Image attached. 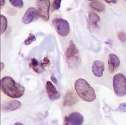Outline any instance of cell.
I'll return each instance as SVG.
<instances>
[{
	"mask_svg": "<svg viewBox=\"0 0 126 125\" xmlns=\"http://www.w3.org/2000/svg\"><path fill=\"white\" fill-rule=\"evenodd\" d=\"M66 60L69 69H77L81 63V59L79 50L72 41H70L69 45L66 52Z\"/></svg>",
	"mask_w": 126,
	"mask_h": 125,
	"instance_id": "3957f363",
	"label": "cell"
},
{
	"mask_svg": "<svg viewBox=\"0 0 126 125\" xmlns=\"http://www.w3.org/2000/svg\"><path fill=\"white\" fill-rule=\"evenodd\" d=\"M84 121L83 115L79 112H72L65 117L64 125H82Z\"/></svg>",
	"mask_w": 126,
	"mask_h": 125,
	"instance_id": "52a82bcc",
	"label": "cell"
},
{
	"mask_svg": "<svg viewBox=\"0 0 126 125\" xmlns=\"http://www.w3.org/2000/svg\"><path fill=\"white\" fill-rule=\"evenodd\" d=\"M35 40H36V37L34 34H30L29 36V37L26 40V41H25V44H26V45H29L32 44Z\"/></svg>",
	"mask_w": 126,
	"mask_h": 125,
	"instance_id": "d6986e66",
	"label": "cell"
},
{
	"mask_svg": "<svg viewBox=\"0 0 126 125\" xmlns=\"http://www.w3.org/2000/svg\"><path fill=\"white\" fill-rule=\"evenodd\" d=\"M51 79H52V81L55 83H58V82H57V79H56L54 76H52V77H51Z\"/></svg>",
	"mask_w": 126,
	"mask_h": 125,
	"instance_id": "cb8c5ba5",
	"label": "cell"
},
{
	"mask_svg": "<svg viewBox=\"0 0 126 125\" xmlns=\"http://www.w3.org/2000/svg\"><path fill=\"white\" fill-rule=\"evenodd\" d=\"M21 106V103L18 101H11L5 102L4 104H2L1 109L2 111L5 112H9V111H14L17 109H19Z\"/></svg>",
	"mask_w": 126,
	"mask_h": 125,
	"instance_id": "4fadbf2b",
	"label": "cell"
},
{
	"mask_svg": "<svg viewBox=\"0 0 126 125\" xmlns=\"http://www.w3.org/2000/svg\"><path fill=\"white\" fill-rule=\"evenodd\" d=\"M113 89L115 94L119 97L126 95V78L122 73L115 74L113 79Z\"/></svg>",
	"mask_w": 126,
	"mask_h": 125,
	"instance_id": "277c9868",
	"label": "cell"
},
{
	"mask_svg": "<svg viewBox=\"0 0 126 125\" xmlns=\"http://www.w3.org/2000/svg\"><path fill=\"white\" fill-rule=\"evenodd\" d=\"M53 26L59 35L61 37H66L69 33V22L61 18H55L52 20Z\"/></svg>",
	"mask_w": 126,
	"mask_h": 125,
	"instance_id": "5b68a950",
	"label": "cell"
},
{
	"mask_svg": "<svg viewBox=\"0 0 126 125\" xmlns=\"http://www.w3.org/2000/svg\"><path fill=\"white\" fill-rule=\"evenodd\" d=\"M88 1H92V2H94L95 0H88Z\"/></svg>",
	"mask_w": 126,
	"mask_h": 125,
	"instance_id": "83f0119b",
	"label": "cell"
},
{
	"mask_svg": "<svg viewBox=\"0 0 126 125\" xmlns=\"http://www.w3.org/2000/svg\"><path fill=\"white\" fill-rule=\"evenodd\" d=\"M37 13L40 17L45 21H48L49 18V8L50 1L49 0H39L37 3Z\"/></svg>",
	"mask_w": 126,
	"mask_h": 125,
	"instance_id": "8992f818",
	"label": "cell"
},
{
	"mask_svg": "<svg viewBox=\"0 0 126 125\" xmlns=\"http://www.w3.org/2000/svg\"><path fill=\"white\" fill-rule=\"evenodd\" d=\"M118 37H119V39L120 40L121 42H126V34L125 32H122V31L119 32L118 34Z\"/></svg>",
	"mask_w": 126,
	"mask_h": 125,
	"instance_id": "44dd1931",
	"label": "cell"
},
{
	"mask_svg": "<svg viewBox=\"0 0 126 125\" xmlns=\"http://www.w3.org/2000/svg\"><path fill=\"white\" fill-rule=\"evenodd\" d=\"M1 34H3L5 30H6V28H7V26H8V21H7V19L6 17L1 14Z\"/></svg>",
	"mask_w": 126,
	"mask_h": 125,
	"instance_id": "e0dca14e",
	"label": "cell"
},
{
	"mask_svg": "<svg viewBox=\"0 0 126 125\" xmlns=\"http://www.w3.org/2000/svg\"><path fill=\"white\" fill-rule=\"evenodd\" d=\"M46 92L48 94V97L51 100H56L58 99L60 97V94L58 92L56 87L54 86V84L51 81H47L46 82Z\"/></svg>",
	"mask_w": 126,
	"mask_h": 125,
	"instance_id": "8fae6325",
	"label": "cell"
},
{
	"mask_svg": "<svg viewBox=\"0 0 126 125\" xmlns=\"http://www.w3.org/2000/svg\"><path fill=\"white\" fill-rule=\"evenodd\" d=\"M29 66L34 71H36L37 73H41L44 70L43 64L40 63L36 59H32L29 63Z\"/></svg>",
	"mask_w": 126,
	"mask_h": 125,
	"instance_id": "5bb4252c",
	"label": "cell"
},
{
	"mask_svg": "<svg viewBox=\"0 0 126 125\" xmlns=\"http://www.w3.org/2000/svg\"><path fill=\"white\" fill-rule=\"evenodd\" d=\"M125 2H126V0H125Z\"/></svg>",
	"mask_w": 126,
	"mask_h": 125,
	"instance_id": "f1b7e54d",
	"label": "cell"
},
{
	"mask_svg": "<svg viewBox=\"0 0 126 125\" xmlns=\"http://www.w3.org/2000/svg\"><path fill=\"white\" fill-rule=\"evenodd\" d=\"M118 109H119V110H120L122 112H126V103L121 104Z\"/></svg>",
	"mask_w": 126,
	"mask_h": 125,
	"instance_id": "7402d4cb",
	"label": "cell"
},
{
	"mask_svg": "<svg viewBox=\"0 0 126 125\" xmlns=\"http://www.w3.org/2000/svg\"><path fill=\"white\" fill-rule=\"evenodd\" d=\"M61 1L62 0H53V2H52V10L53 11H57L60 8Z\"/></svg>",
	"mask_w": 126,
	"mask_h": 125,
	"instance_id": "ffe728a7",
	"label": "cell"
},
{
	"mask_svg": "<svg viewBox=\"0 0 126 125\" xmlns=\"http://www.w3.org/2000/svg\"><path fill=\"white\" fill-rule=\"evenodd\" d=\"M79 101V98L77 95L75 94V92L72 90L69 91L65 97H64V101H63V106L66 107H71L74 104H75Z\"/></svg>",
	"mask_w": 126,
	"mask_h": 125,
	"instance_id": "7c38bea8",
	"label": "cell"
},
{
	"mask_svg": "<svg viewBox=\"0 0 126 125\" xmlns=\"http://www.w3.org/2000/svg\"><path fill=\"white\" fill-rule=\"evenodd\" d=\"M120 60L114 54H110L108 57V70L110 73H113L119 66Z\"/></svg>",
	"mask_w": 126,
	"mask_h": 125,
	"instance_id": "9c48e42d",
	"label": "cell"
},
{
	"mask_svg": "<svg viewBox=\"0 0 126 125\" xmlns=\"http://www.w3.org/2000/svg\"><path fill=\"white\" fill-rule=\"evenodd\" d=\"M10 3L16 8H22L23 7V1L22 0H9Z\"/></svg>",
	"mask_w": 126,
	"mask_h": 125,
	"instance_id": "ac0fdd59",
	"label": "cell"
},
{
	"mask_svg": "<svg viewBox=\"0 0 126 125\" xmlns=\"http://www.w3.org/2000/svg\"><path fill=\"white\" fill-rule=\"evenodd\" d=\"M90 7L97 11H103L105 9V7L103 3L99 1H94L90 4Z\"/></svg>",
	"mask_w": 126,
	"mask_h": 125,
	"instance_id": "2e32d148",
	"label": "cell"
},
{
	"mask_svg": "<svg viewBox=\"0 0 126 125\" xmlns=\"http://www.w3.org/2000/svg\"><path fill=\"white\" fill-rule=\"evenodd\" d=\"M1 70H2L3 69V68H4V64H3V63L2 62H1Z\"/></svg>",
	"mask_w": 126,
	"mask_h": 125,
	"instance_id": "484cf974",
	"label": "cell"
},
{
	"mask_svg": "<svg viewBox=\"0 0 126 125\" xmlns=\"http://www.w3.org/2000/svg\"><path fill=\"white\" fill-rule=\"evenodd\" d=\"M104 1L108 3H116V0H104Z\"/></svg>",
	"mask_w": 126,
	"mask_h": 125,
	"instance_id": "603a6c76",
	"label": "cell"
},
{
	"mask_svg": "<svg viewBox=\"0 0 126 125\" xmlns=\"http://www.w3.org/2000/svg\"><path fill=\"white\" fill-rule=\"evenodd\" d=\"M39 17L37 10L33 7H30L25 13L24 16L22 18V22L24 24H29L32 22L37 20Z\"/></svg>",
	"mask_w": 126,
	"mask_h": 125,
	"instance_id": "ba28073f",
	"label": "cell"
},
{
	"mask_svg": "<svg viewBox=\"0 0 126 125\" xmlns=\"http://www.w3.org/2000/svg\"><path fill=\"white\" fill-rule=\"evenodd\" d=\"M14 125H22V124H20V123H19V122H16Z\"/></svg>",
	"mask_w": 126,
	"mask_h": 125,
	"instance_id": "4316f807",
	"label": "cell"
},
{
	"mask_svg": "<svg viewBox=\"0 0 126 125\" xmlns=\"http://www.w3.org/2000/svg\"><path fill=\"white\" fill-rule=\"evenodd\" d=\"M75 88L78 95L84 101L92 102L96 97L93 88L84 79H78L75 83Z\"/></svg>",
	"mask_w": 126,
	"mask_h": 125,
	"instance_id": "7a4b0ae2",
	"label": "cell"
},
{
	"mask_svg": "<svg viewBox=\"0 0 126 125\" xmlns=\"http://www.w3.org/2000/svg\"><path fill=\"white\" fill-rule=\"evenodd\" d=\"M89 19H90V22L91 23L92 26H97L98 23L100 21V17L98 16V15L96 13L90 11L89 13Z\"/></svg>",
	"mask_w": 126,
	"mask_h": 125,
	"instance_id": "9a60e30c",
	"label": "cell"
},
{
	"mask_svg": "<svg viewBox=\"0 0 126 125\" xmlns=\"http://www.w3.org/2000/svg\"><path fill=\"white\" fill-rule=\"evenodd\" d=\"M1 88L2 92L11 98H18L24 95V87L16 83L11 77H4L1 79Z\"/></svg>",
	"mask_w": 126,
	"mask_h": 125,
	"instance_id": "6da1fadb",
	"label": "cell"
},
{
	"mask_svg": "<svg viewBox=\"0 0 126 125\" xmlns=\"http://www.w3.org/2000/svg\"><path fill=\"white\" fill-rule=\"evenodd\" d=\"M105 71V63L102 60H95L92 66V71L95 77H102Z\"/></svg>",
	"mask_w": 126,
	"mask_h": 125,
	"instance_id": "30bf717a",
	"label": "cell"
},
{
	"mask_svg": "<svg viewBox=\"0 0 126 125\" xmlns=\"http://www.w3.org/2000/svg\"><path fill=\"white\" fill-rule=\"evenodd\" d=\"M5 4V0H1V6H3Z\"/></svg>",
	"mask_w": 126,
	"mask_h": 125,
	"instance_id": "d4e9b609",
	"label": "cell"
}]
</instances>
